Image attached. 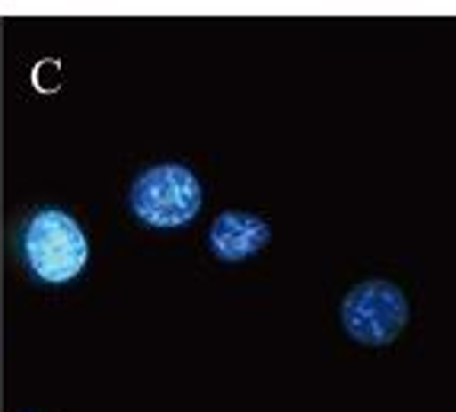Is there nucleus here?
Listing matches in <instances>:
<instances>
[{"instance_id":"2","label":"nucleus","mask_w":456,"mask_h":412,"mask_svg":"<svg viewBox=\"0 0 456 412\" xmlns=\"http://www.w3.org/2000/svg\"><path fill=\"white\" fill-rule=\"evenodd\" d=\"M201 202H205L201 179L191 167L175 161L141 169L128 195V205L137 221L157 230L191 224L201 211Z\"/></svg>"},{"instance_id":"1","label":"nucleus","mask_w":456,"mask_h":412,"mask_svg":"<svg viewBox=\"0 0 456 412\" xmlns=\"http://www.w3.org/2000/svg\"><path fill=\"white\" fill-rule=\"evenodd\" d=\"M20 252L32 278L45 284H64L86 268L90 243L74 214L61 208H38L20 230Z\"/></svg>"},{"instance_id":"3","label":"nucleus","mask_w":456,"mask_h":412,"mask_svg":"<svg viewBox=\"0 0 456 412\" xmlns=\"http://www.w3.org/2000/svg\"><path fill=\"white\" fill-rule=\"evenodd\" d=\"M409 298L399 284L389 278H367L342 298L338 320L348 339H354L358 345H370V349H383L399 339V333L409 323Z\"/></svg>"},{"instance_id":"4","label":"nucleus","mask_w":456,"mask_h":412,"mask_svg":"<svg viewBox=\"0 0 456 412\" xmlns=\"http://www.w3.org/2000/svg\"><path fill=\"white\" fill-rule=\"evenodd\" d=\"M272 240V224L252 211H221L208 227V246L221 262H246Z\"/></svg>"}]
</instances>
